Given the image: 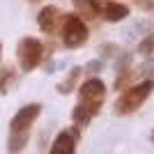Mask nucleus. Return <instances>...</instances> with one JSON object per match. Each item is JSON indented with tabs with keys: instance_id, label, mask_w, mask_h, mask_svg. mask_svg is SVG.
I'll return each mask as SVG.
<instances>
[{
	"instance_id": "f257e3e1",
	"label": "nucleus",
	"mask_w": 154,
	"mask_h": 154,
	"mask_svg": "<svg viewBox=\"0 0 154 154\" xmlns=\"http://www.w3.org/2000/svg\"><path fill=\"white\" fill-rule=\"evenodd\" d=\"M60 37H62L64 48H81V46L90 39V28L83 16H78L76 12L64 14L62 26H60Z\"/></svg>"
},
{
	"instance_id": "f03ea898",
	"label": "nucleus",
	"mask_w": 154,
	"mask_h": 154,
	"mask_svg": "<svg viewBox=\"0 0 154 154\" xmlns=\"http://www.w3.org/2000/svg\"><path fill=\"white\" fill-rule=\"evenodd\" d=\"M152 90H154V85H152L149 78L131 85V88H124V92L115 101V113L117 115H131V113H136L143 103L147 101V97L152 94Z\"/></svg>"
},
{
	"instance_id": "7ed1b4c3",
	"label": "nucleus",
	"mask_w": 154,
	"mask_h": 154,
	"mask_svg": "<svg viewBox=\"0 0 154 154\" xmlns=\"http://www.w3.org/2000/svg\"><path fill=\"white\" fill-rule=\"evenodd\" d=\"M19 62L23 71H35L44 60V44L35 37H23L19 42Z\"/></svg>"
},
{
	"instance_id": "20e7f679",
	"label": "nucleus",
	"mask_w": 154,
	"mask_h": 154,
	"mask_svg": "<svg viewBox=\"0 0 154 154\" xmlns=\"http://www.w3.org/2000/svg\"><path fill=\"white\" fill-rule=\"evenodd\" d=\"M62 16H64V14L60 12L58 7H53V5L42 7V12L37 14V26H39V30L46 32V35H55V32H60Z\"/></svg>"
},
{
	"instance_id": "39448f33",
	"label": "nucleus",
	"mask_w": 154,
	"mask_h": 154,
	"mask_svg": "<svg viewBox=\"0 0 154 154\" xmlns=\"http://www.w3.org/2000/svg\"><path fill=\"white\" fill-rule=\"evenodd\" d=\"M81 138V127L74 124L71 129H64L55 136V143L51 145V152L53 154H71L76 152V143Z\"/></svg>"
},
{
	"instance_id": "423d86ee",
	"label": "nucleus",
	"mask_w": 154,
	"mask_h": 154,
	"mask_svg": "<svg viewBox=\"0 0 154 154\" xmlns=\"http://www.w3.org/2000/svg\"><path fill=\"white\" fill-rule=\"evenodd\" d=\"M42 113V106L39 103H28L23 108L12 117V122H9V131H23V129H30L35 124V120L39 117Z\"/></svg>"
},
{
	"instance_id": "0eeeda50",
	"label": "nucleus",
	"mask_w": 154,
	"mask_h": 154,
	"mask_svg": "<svg viewBox=\"0 0 154 154\" xmlns=\"http://www.w3.org/2000/svg\"><path fill=\"white\" fill-rule=\"evenodd\" d=\"M103 94H106V85L99 76H90L78 88L81 101H103Z\"/></svg>"
},
{
	"instance_id": "6e6552de",
	"label": "nucleus",
	"mask_w": 154,
	"mask_h": 154,
	"mask_svg": "<svg viewBox=\"0 0 154 154\" xmlns=\"http://www.w3.org/2000/svg\"><path fill=\"white\" fill-rule=\"evenodd\" d=\"M129 9L124 2L120 0H108V2H101L99 5V19L108 21V23H117V21H124L129 16Z\"/></svg>"
},
{
	"instance_id": "1a4fd4ad",
	"label": "nucleus",
	"mask_w": 154,
	"mask_h": 154,
	"mask_svg": "<svg viewBox=\"0 0 154 154\" xmlns=\"http://www.w3.org/2000/svg\"><path fill=\"white\" fill-rule=\"evenodd\" d=\"M103 101H81L76 106V108L71 110V120H74V124H78V127H88V124L92 122V117L101 110Z\"/></svg>"
},
{
	"instance_id": "9d476101",
	"label": "nucleus",
	"mask_w": 154,
	"mask_h": 154,
	"mask_svg": "<svg viewBox=\"0 0 154 154\" xmlns=\"http://www.w3.org/2000/svg\"><path fill=\"white\" fill-rule=\"evenodd\" d=\"M71 5L76 9L78 16H83L85 21H97L99 19V0H71Z\"/></svg>"
},
{
	"instance_id": "9b49d317",
	"label": "nucleus",
	"mask_w": 154,
	"mask_h": 154,
	"mask_svg": "<svg viewBox=\"0 0 154 154\" xmlns=\"http://www.w3.org/2000/svg\"><path fill=\"white\" fill-rule=\"evenodd\" d=\"M81 76H83V67H74V69H69V74L64 76V81L58 83V92H60V94H69V92H74V88L78 85Z\"/></svg>"
},
{
	"instance_id": "f8f14e48",
	"label": "nucleus",
	"mask_w": 154,
	"mask_h": 154,
	"mask_svg": "<svg viewBox=\"0 0 154 154\" xmlns=\"http://www.w3.org/2000/svg\"><path fill=\"white\" fill-rule=\"evenodd\" d=\"M30 140V129L23 131H9V140H7V149L9 152H21Z\"/></svg>"
},
{
	"instance_id": "ddd939ff",
	"label": "nucleus",
	"mask_w": 154,
	"mask_h": 154,
	"mask_svg": "<svg viewBox=\"0 0 154 154\" xmlns=\"http://www.w3.org/2000/svg\"><path fill=\"white\" fill-rule=\"evenodd\" d=\"M12 85H14V69H2L0 71V92L7 94Z\"/></svg>"
},
{
	"instance_id": "4468645a",
	"label": "nucleus",
	"mask_w": 154,
	"mask_h": 154,
	"mask_svg": "<svg viewBox=\"0 0 154 154\" xmlns=\"http://www.w3.org/2000/svg\"><path fill=\"white\" fill-rule=\"evenodd\" d=\"M152 51H154V35H147V37L138 44V53H140V55H152Z\"/></svg>"
},
{
	"instance_id": "2eb2a0df",
	"label": "nucleus",
	"mask_w": 154,
	"mask_h": 154,
	"mask_svg": "<svg viewBox=\"0 0 154 154\" xmlns=\"http://www.w3.org/2000/svg\"><path fill=\"white\" fill-rule=\"evenodd\" d=\"M136 2H138V7H140V9H154V0H136Z\"/></svg>"
},
{
	"instance_id": "dca6fc26",
	"label": "nucleus",
	"mask_w": 154,
	"mask_h": 154,
	"mask_svg": "<svg viewBox=\"0 0 154 154\" xmlns=\"http://www.w3.org/2000/svg\"><path fill=\"white\" fill-rule=\"evenodd\" d=\"M99 67H103V62H99V60H92V64H88V69H90V71H97Z\"/></svg>"
},
{
	"instance_id": "f3484780",
	"label": "nucleus",
	"mask_w": 154,
	"mask_h": 154,
	"mask_svg": "<svg viewBox=\"0 0 154 154\" xmlns=\"http://www.w3.org/2000/svg\"><path fill=\"white\" fill-rule=\"evenodd\" d=\"M28 2H35V5H37V2H42V0H28Z\"/></svg>"
},
{
	"instance_id": "a211bd4d",
	"label": "nucleus",
	"mask_w": 154,
	"mask_h": 154,
	"mask_svg": "<svg viewBox=\"0 0 154 154\" xmlns=\"http://www.w3.org/2000/svg\"><path fill=\"white\" fill-rule=\"evenodd\" d=\"M149 81H152V85H154V76H152V78H149Z\"/></svg>"
},
{
	"instance_id": "6ab92c4d",
	"label": "nucleus",
	"mask_w": 154,
	"mask_h": 154,
	"mask_svg": "<svg viewBox=\"0 0 154 154\" xmlns=\"http://www.w3.org/2000/svg\"><path fill=\"white\" fill-rule=\"evenodd\" d=\"M152 143H154V131H152Z\"/></svg>"
},
{
	"instance_id": "aec40b11",
	"label": "nucleus",
	"mask_w": 154,
	"mask_h": 154,
	"mask_svg": "<svg viewBox=\"0 0 154 154\" xmlns=\"http://www.w3.org/2000/svg\"><path fill=\"white\" fill-rule=\"evenodd\" d=\"M0 53H2V46H0Z\"/></svg>"
}]
</instances>
